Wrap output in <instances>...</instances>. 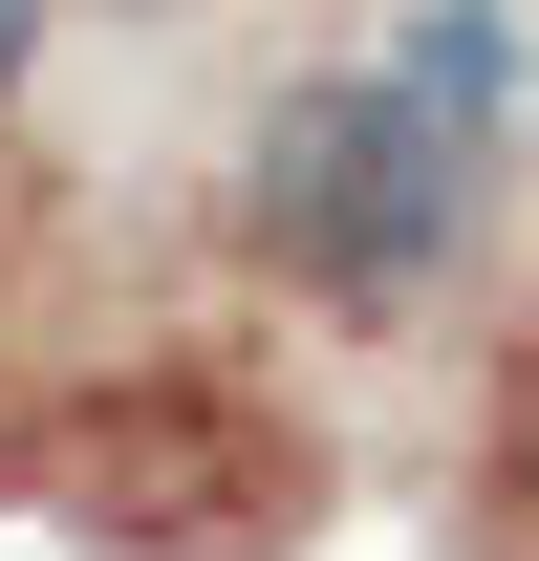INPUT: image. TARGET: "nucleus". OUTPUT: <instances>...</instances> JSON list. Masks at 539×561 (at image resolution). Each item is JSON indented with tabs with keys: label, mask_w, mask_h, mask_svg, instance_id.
Wrapping results in <instances>:
<instances>
[{
	"label": "nucleus",
	"mask_w": 539,
	"mask_h": 561,
	"mask_svg": "<svg viewBox=\"0 0 539 561\" xmlns=\"http://www.w3.org/2000/svg\"><path fill=\"white\" fill-rule=\"evenodd\" d=\"M66 518L108 561H280L302 518H324V454H302V411H280L260 367H108L66 411Z\"/></svg>",
	"instance_id": "nucleus-2"
},
{
	"label": "nucleus",
	"mask_w": 539,
	"mask_h": 561,
	"mask_svg": "<svg viewBox=\"0 0 539 561\" xmlns=\"http://www.w3.org/2000/svg\"><path fill=\"white\" fill-rule=\"evenodd\" d=\"M22 66H44V0H0V87H22Z\"/></svg>",
	"instance_id": "nucleus-3"
},
{
	"label": "nucleus",
	"mask_w": 539,
	"mask_h": 561,
	"mask_svg": "<svg viewBox=\"0 0 539 561\" xmlns=\"http://www.w3.org/2000/svg\"><path fill=\"white\" fill-rule=\"evenodd\" d=\"M518 173V0H389L324 87L260 108V260L324 324H410Z\"/></svg>",
	"instance_id": "nucleus-1"
}]
</instances>
